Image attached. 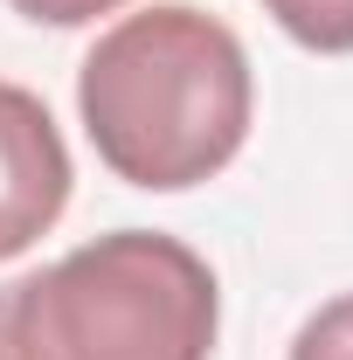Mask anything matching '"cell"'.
I'll list each match as a JSON object with an SVG mask.
<instances>
[{"instance_id": "cell-3", "label": "cell", "mask_w": 353, "mask_h": 360, "mask_svg": "<svg viewBox=\"0 0 353 360\" xmlns=\"http://www.w3.org/2000/svg\"><path fill=\"white\" fill-rule=\"evenodd\" d=\"M70 146L49 104L21 84H0V264L35 250L70 208Z\"/></svg>"}, {"instance_id": "cell-4", "label": "cell", "mask_w": 353, "mask_h": 360, "mask_svg": "<svg viewBox=\"0 0 353 360\" xmlns=\"http://www.w3.org/2000/svg\"><path fill=\"white\" fill-rule=\"evenodd\" d=\"M264 14L312 56H353V0H264Z\"/></svg>"}, {"instance_id": "cell-7", "label": "cell", "mask_w": 353, "mask_h": 360, "mask_svg": "<svg viewBox=\"0 0 353 360\" xmlns=\"http://www.w3.org/2000/svg\"><path fill=\"white\" fill-rule=\"evenodd\" d=\"M0 360H7V354H0Z\"/></svg>"}, {"instance_id": "cell-5", "label": "cell", "mask_w": 353, "mask_h": 360, "mask_svg": "<svg viewBox=\"0 0 353 360\" xmlns=\"http://www.w3.org/2000/svg\"><path fill=\"white\" fill-rule=\"evenodd\" d=\"M291 360H353V291L319 305L291 340Z\"/></svg>"}, {"instance_id": "cell-6", "label": "cell", "mask_w": 353, "mask_h": 360, "mask_svg": "<svg viewBox=\"0 0 353 360\" xmlns=\"http://www.w3.org/2000/svg\"><path fill=\"white\" fill-rule=\"evenodd\" d=\"M7 7L35 28H90L97 14H118L125 0H7Z\"/></svg>"}, {"instance_id": "cell-2", "label": "cell", "mask_w": 353, "mask_h": 360, "mask_svg": "<svg viewBox=\"0 0 353 360\" xmlns=\"http://www.w3.org/2000/svg\"><path fill=\"white\" fill-rule=\"evenodd\" d=\"M222 326L215 270L180 236L111 229L0 298L7 360H208Z\"/></svg>"}, {"instance_id": "cell-1", "label": "cell", "mask_w": 353, "mask_h": 360, "mask_svg": "<svg viewBox=\"0 0 353 360\" xmlns=\"http://www.w3.org/2000/svg\"><path fill=\"white\" fill-rule=\"evenodd\" d=\"M77 111L97 160L125 187L187 194L243 153L257 77L229 21L167 0L97 35L77 70Z\"/></svg>"}]
</instances>
